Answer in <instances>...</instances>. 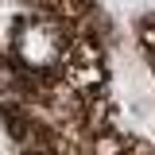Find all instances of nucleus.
Instances as JSON below:
<instances>
[{
    "label": "nucleus",
    "instance_id": "1",
    "mask_svg": "<svg viewBox=\"0 0 155 155\" xmlns=\"http://www.w3.org/2000/svg\"><path fill=\"white\" fill-rule=\"evenodd\" d=\"M12 54L27 66V70H51L66 58V39L51 19H23L12 31Z\"/></svg>",
    "mask_w": 155,
    "mask_h": 155
}]
</instances>
